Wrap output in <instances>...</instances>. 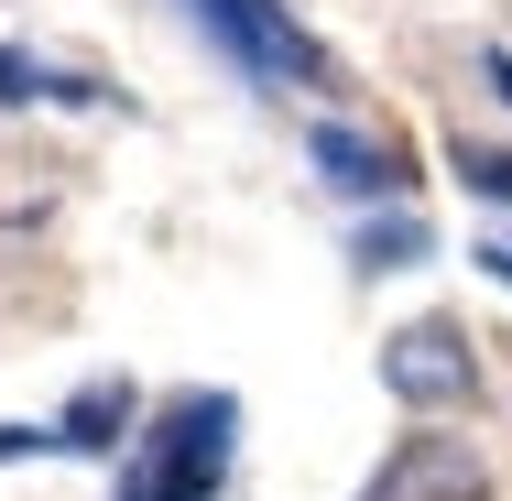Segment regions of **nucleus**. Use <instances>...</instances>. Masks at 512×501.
<instances>
[{
  "instance_id": "f257e3e1",
  "label": "nucleus",
  "mask_w": 512,
  "mask_h": 501,
  "mask_svg": "<svg viewBox=\"0 0 512 501\" xmlns=\"http://www.w3.org/2000/svg\"><path fill=\"white\" fill-rule=\"evenodd\" d=\"M175 11L197 22L251 88H327V44H316L284 0H175Z\"/></svg>"
},
{
  "instance_id": "1a4fd4ad",
  "label": "nucleus",
  "mask_w": 512,
  "mask_h": 501,
  "mask_svg": "<svg viewBox=\"0 0 512 501\" xmlns=\"http://www.w3.org/2000/svg\"><path fill=\"white\" fill-rule=\"evenodd\" d=\"M22 99H88V88H77V77H44L33 55H11V44H0V109H22Z\"/></svg>"
},
{
  "instance_id": "7ed1b4c3",
  "label": "nucleus",
  "mask_w": 512,
  "mask_h": 501,
  "mask_svg": "<svg viewBox=\"0 0 512 501\" xmlns=\"http://www.w3.org/2000/svg\"><path fill=\"white\" fill-rule=\"evenodd\" d=\"M382 382H393V403H414V414H447V403H469V338L447 327V316H425V327H404L393 349H382Z\"/></svg>"
},
{
  "instance_id": "9b49d317",
  "label": "nucleus",
  "mask_w": 512,
  "mask_h": 501,
  "mask_svg": "<svg viewBox=\"0 0 512 501\" xmlns=\"http://www.w3.org/2000/svg\"><path fill=\"white\" fill-rule=\"evenodd\" d=\"M480 262H491V273L512 284V229H491V240H480Z\"/></svg>"
},
{
  "instance_id": "ddd939ff",
  "label": "nucleus",
  "mask_w": 512,
  "mask_h": 501,
  "mask_svg": "<svg viewBox=\"0 0 512 501\" xmlns=\"http://www.w3.org/2000/svg\"><path fill=\"white\" fill-rule=\"evenodd\" d=\"M120 501H153V491H142V480H120Z\"/></svg>"
},
{
  "instance_id": "0eeeda50",
  "label": "nucleus",
  "mask_w": 512,
  "mask_h": 501,
  "mask_svg": "<svg viewBox=\"0 0 512 501\" xmlns=\"http://www.w3.org/2000/svg\"><path fill=\"white\" fill-rule=\"evenodd\" d=\"M349 251H360V273H404V262L436 251V229H425V218H360V240H349Z\"/></svg>"
},
{
  "instance_id": "39448f33",
  "label": "nucleus",
  "mask_w": 512,
  "mask_h": 501,
  "mask_svg": "<svg viewBox=\"0 0 512 501\" xmlns=\"http://www.w3.org/2000/svg\"><path fill=\"white\" fill-rule=\"evenodd\" d=\"M371 501H480V458H469L458 436H414L404 469H393Z\"/></svg>"
},
{
  "instance_id": "6e6552de",
  "label": "nucleus",
  "mask_w": 512,
  "mask_h": 501,
  "mask_svg": "<svg viewBox=\"0 0 512 501\" xmlns=\"http://www.w3.org/2000/svg\"><path fill=\"white\" fill-rule=\"evenodd\" d=\"M447 175H458L469 197H502L512 207V153H491V142H447Z\"/></svg>"
},
{
  "instance_id": "9d476101",
  "label": "nucleus",
  "mask_w": 512,
  "mask_h": 501,
  "mask_svg": "<svg viewBox=\"0 0 512 501\" xmlns=\"http://www.w3.org/2000/svg\"><path fill=\"white\" fill-rule=\"evenodd\" d=\"M11 458H66V436H55V425H0V469H11Z\"/></svg>"
},
{
  "instance_id": "423d86ee",
  "label": "nucleus",
  "mask_w": 512,
  "mask_h": 501,
  "mask_svg": "<svg viewBox=\"0 0 512 501\" xmlns=\"http://www.w3.org/2000/svg\"><path fill=\"white\" fill-rule=\"evenodd\" d=\"M120 425H131V382H88V393L66 403V425H55V436H66V458H109V447H120Z\"/></svg>"
},
{
  "instance_id": "f8f14e48",
  "label": "nucleus",
  "mask_w": 512,
  "mask_h": 501,
  "mask_svg": "<svg viewBox=\"0 0 512 501\" xmlns=\"http://www.w3.org/2000/svg\"><path fill=\"white\" fill-rule=\"evenodd\" d=\"M480 77H491V88H502V99H512V55H502V44H491V55H480Z\"/></svg>"
},
{
  "instance_id": "f03ea898",
  "label": "nucleus",
  "mask_w": 512,
  "mask_h": 501,
  "mask_svg": "<svg viewBox=\"0 0 512 501\" xmlns=\"http://www.w3.org/2000/svg\"><path fill=\"white\" fill-rule=\"evenodd\" d=\"M229 447H240V393H175L164 425L142 436V469H131V480L153 501H218Z\"/></svg>"
},
{
  "instance_id": "20e7f679",
  "label": "nucleus",
  "mask_w": 512,
  "mask_h": 501,
  "mask_svg": "<svg viewBox=\"0 0 512 501\" xmlns=\"http://www.w3.org/2000/svg\"><path fill=\"white\" fill-rule=\"evenodd\" d=\"M306 153H316V175H327L338 197H393V186H404V175H393V142H382V131L316 120V131H306Z\"/></svg>"
}]
</instances>
